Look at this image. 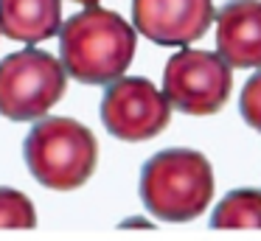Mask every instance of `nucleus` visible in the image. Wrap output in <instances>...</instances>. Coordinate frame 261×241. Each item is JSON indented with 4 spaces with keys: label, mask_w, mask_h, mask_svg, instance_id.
<instances>
[{
    "label": "nucleus",
    "mask_w": 261,
    "mask_h": 241,
    "mask_svg": "<svg viewBox=\"0 0 261 241\" xmlns=\"http://www.w3.org/2000/svg\"><path fill=\"white\" fill-rule=\"evenodd\" d=\"M211 227H261V191L239 188L230 191L211 213Z\"/></svg>",
    "instance_id": "obj_10"
},
{
    "label": "nucleus",
    "mask_w": 261,
    "mask_h": 241,
    "mask_svg": "<svg viewBox=\"0 0 261 241\" xmlns=\"http://www.w3.org/2000/svg\"><path fill=\"white\" fill-rule=\"evenodd\" d=\"M37 224V213H34V202L14 188H0V227H34Z\"/></svg>",
    "instance_id": "obj_11"
},
{
    "label": "nucleus",
    "mask_w": 261,
    "mask_h": 241,
    "mask_svg": "<svg viewBox=\"0 0 261 241\" xmlns=\"http://www.w3.org/2000/svg\"><path fill=\"white\" fill-rule=\"evenodd\" d=\"M239 112H242L244 123L261 132V70L247 78L242 95H239Z\"/></svg>",
    "instance_id": "obj_12"
},
{
    "label": "nucleus",
    "mask_w": 261,
    "mask_h": 241,
    "mask_svg": "<svg viewBox=\"0 0 261 241\" xmlns=\"http://www.w3.org/2000/svg\"><path fill=\"white\" fill-rule=\"evenodd\" d=\"M68 67L54 53L25 48L0 59V115L37 121L65 95Z\"/></svg>",
    "instance_id": "obj_4"
},
{
    "label": "nucleus",
    "mask_w": 261,
    "mask_h": 241,
    "mask_svg": "<svg viewBox=\"0 0 261 241\" xmlns=\"http://www.w3.org/2000/svg\"><path fill=\"white\" fill-rule=\"evenodd\" d=\"M132 20L146 39L188 48L216 20L214 0H132Z\"/></svg>",
    "instance_id": "obj_7"
},
{
    "label": "nucleus",
    "mask_w": 261,
    "mask_h": 241,
    "mask_svg": "<svg viewBox=\"0 0 261 241\" xmlns=\"http://www.w3.org/2000/svg\"><path fill=\"white\" fill-rule=\"evenodd\" d=\"M171 101L149 78H115L101 98V121L110 135L126 143L152 140L169 126Z\"/></svg>",
    "instance_id": "obj_6"
},
{
    "label": "nucleus",
    "mask_w": 261,
    "mask_h": 241,
    "mask_svg": "<svg viewBox=\"0 0 261 241\" xmlns=\"http://www.w3.org/2000/svg\"><path fill=\"white\" fill-rule=\"evenodd\" d=\"M0 34H3V31H0Z\"/></svg>",
    "instance_id": "obj_14"
},
{
    "label": "nucleus",
    "mask_w": 261,
    "mask_h": 241,
    "mask_svg": "<svg viewBox=\"0 0 261 241\" xmlns=\"http://www.w3.org/2000/svg\"><path fill=\"white\" fill-rule=\"evenodd\" d=\"M135 28L101 6H87L59 31L62 65L85 84H113L121 78L135 56Z\"/></svg>",
    "instance_id": "obj_1"
},
{
    "label": "nucleus",
    "mask_w": 261,
    "mask_h": 241,
    "mask_svg": "<svg viewBox=\"0 0 261 241\" xmlns=\"http://www.w3.org/2000/svg\"><path fill=\"white\" fill-rule=\"evenodd\" d=\"M23 154L31 177L40 185L76 191L96 171L98 140L76 118H42L25 135Z\"/></svg>",
    "instance_id": "obj_3"
},
{
    "label": "nucleus",
    "mask_w": 261,
    "mask_h": 241,
    "mask_svg": "<svg viewBox=\"0 0 261 241\" xmlns=\"http://www.w3.org/2000/svg\"><path fill=\"white\" fill-rule=\"evenodd\" d=\"M163 93L186 115H214L233 93L230 65L211 50H177L166 62Z\"/></svg>",
    "instance_id": "obj_5"
},
{
    "label": "nucleus",
    "mask_w": 261,
    "mask_h": 241,
    "mask_svg": "<svg viewBox=\"0 0 261 241\" xmlns=\"http://www.w3.org/2000/svg\"><path fill=\"white\" fill-rule=\"evenodd\" d=\"M216 50L230 67H261V0H230L216 11Z\"/></svg>",
    "instance_id": "obj_8"
},
{
    "label": "nucleus",
    "mask_w": 261,
    "mask_h": 241,
    "mask_svg": "<svg viewBox=\"0 0 261 241\" xmlns=\"http://www.w3.org/2000/svg\"><path fill=\"white\" fill-rule=\"evenodd\" d=\"M0 31L17 42H42L62 31V0H0Z\"/></svg>",
    "instance_id": "obj_9"
},
{
    "label": "nucleus",
    "mask_w": 261,
    "mask_h": 241,
    "mask_svg": "<svg viewBox=\"0 0 261 241\" xmlns=\"http://www.w3.org/2000/svg\"><path fill=\"white\" fill-rule=\"evenodd\" d=\"M76 3H82V6H96L98 0H76Z\"/></svg>",
    "instance_id": "obj_13"
},
{
    "label": "nucleus",
    "mask_w": 261,
    "mask_h": 241,
    "mask_svg": "<svg viewBox=\"0 0 261 241\" xmlns=\"http://www.w3.org/2000/svg\"><path fill=\"white\" fill-rule=\"evenodd\" d=\"M214 196V171L202 151L166 149L149 157L141 171V199L163 222H191L202 216Z\"/></svg>",
    "instance_id": "obj_2"
}]
</instances>
